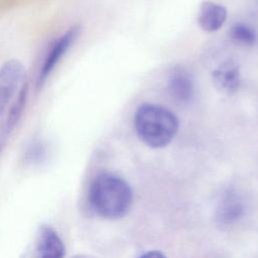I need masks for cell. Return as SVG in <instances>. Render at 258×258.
Listing matches in <instances>:
<instances>
[{
  "instance_id": "cell-14",
  "label": "cell",
  "mask_w": 258,
  "mask_h": 258,
  "mask_svg": "<svg viewBox=\"0 0 258 258\" xmlns=\"http://www.w3.org/2000/svg\"><path fill=\"white\" fill-rule=\"evenodd\" d=\"M29 1H32V0H24V2H29Z\"/></svg>"
},
{
  "instance_id": "cell-11",
  "label": "cell",
  "mask_w": 258,
  "mask_h": 258,
  "mask_svg": "<svg viewBox=\"0 0 258 258\" xmlns=\"http://www.w3.org/2000/svg\"><path fill=\"white\" fill-rule=\"evenodd\" d=\"M229 35L235 43L241 45H253L257 39L255 30L245 23H235L231 27Z\"/></svg>"
},
{
  "instance_id": "cell-1",
  "label": "cell",
  "mask_w": 258,
  "mask_h": 258,
  "mask_svg": "<svg viewBox=\"0 0 258 258\" xmlns=\"http://www.w3.org/2000/svg\"><path fill=\"white\" fill-rule=\"evenodd\" d=\"M28 94V76L18 59L0 67V154L21 119Z\"/></svg>"
},
{
  "instance_id": "cell-12",
  "label": "cell",
  "mask_w": 258,
  "mask_h": 258,
  "mask_svg": "<svg viewBox=\"0 0 258 258\" xmlns=\"http://www.w3.org/2000/svg\"><path fill=\"white\" fill-rule=\"evenodd\" d=\"M24 3V0H0V13L9 11Z\"/></svg>"
},
{
  "instance_id": "cell-13",
  "label": "cell",
  "mask_w": 258,
  "mask_h": 258,
  "mask_svg": "<svg viewBox=\"0 0 258 258\" xmlns=\"http://www.w3.org/2000/svg\"><path fill=\"white\" fill-rule=\"evenodd\" d=\"M140 258H166V257L159 251H149L144 253Z\"/></svg>"
},
{
  "instance_id": "cell-4",
  "label": "cell",
  "mask_w": 258,
  "mask_h": 258,
  "mask_svg": "<svg viewBox=\"0 0 258 258\" xmlns=\"http://www.w3.org/2000/svg\"><path fill=\"white\" fill-rule=\"evenodd\" d=\"M81 25L74 24L49 43L41 58L40 64L36 73L35 90L37 92L42 89L47 79L53 73V71L61 61L70 48L77 41L81 34Z\"/></svg>"
},
{
  "instance_id": "cell-8",
  "label": "cell",
  "mask_w": 258,
  "mask_h": 258,
  "mask_svg": "<svg viewBox=\"0 0 258 258\" xmlns=\"http://www.w3.org/2000/svg\"><path fill=\"white\" fill-rule=\"evenodd\" d=\"M212 78L215 87L226 94H234L241 85L240 70L233 61H226L214 70Z\"/></svg>"
},
{
  "instance_id": "cell-5",
  "label": "cell",
  "mask_w": 258,
  "mask_h": 258,
  "mask_svg": "<svg viewBox=\"0 0 258 258\" xmlns=\"http://www.w3.org/2000/svg\"><path fill=\"white\" fill-rule=\"evenodd\" d=\"M66 248L58 233L48 225L39 227L32 251V258H63Z\"/></svg>"
},
{
  "instance_id": "cell-7",
  "label": "cell",
  "mask_w": 258,
  "mask_h": 258,
  "mask_svg": "<svg viewBox=\"0 0 258 258\" xmlns=\"http://www.w3.org/2000/svg\"><path fill=\"white\" fill-rule=\"evenodd\" d=\"M168 94L176 103L184 105L189 103L195 95L192 77L184 69H175L168 78Z\"/></svg>"
},
{
  "instance_id": "cell-6",
  "label": "cell",
  "mask_w": 258,
  "mask_h": 258,
  "mask_svg": "<svg viewBox=\"0 0 258 258\" xmlns=\"http://www.w3.org/2000/svg\"><path fill=\"white\" fill-rule=\"evenodd\" d=\"M244 214V204L240 195L228 189L220 197L216 209L215 219L221 226H230L238 222Z\"/></svg>"
},
{
  "instance_id": "cell-3",
  "label": "cell",
  "mask_w": 258,
  "mask_h": 258,
  "mask_svg": "<svg viewBox=\"0 0 258 258\" xmlns=\"http://www.w3.org/2000/svg\"><path fill=\"white\" fill-rule=\"evenodd\" d=\"M179 127L177 117L167 108L143 104L134 114V128L139 139L147 146L161 148L175 137Z\"/></svg>"
},
{
  "instance_id": "cell-10",
  "label": "cell",
  "mask_w": 258,
  "mask_h": 258,
  "mask_svg": "<svg viewBox=\"0 0 258 258\" xmlns=\"http://www.w3.org/2000/svg\"><path fill=\"white\" fill-rule=\"evenodd\" d=\"M48 158L47 143L41 138H34L25 148L22 161L28 166H39Z\"/></svg>"
},
{
  "instance_id": "cell-9",
  "label": "cell",
  "mask_w": 258,
  "mask_h": 258,
  "mask_svg": "<svg viewBox=\"0 0 258 258\" xmlns=\"http://www.w3.org/2000/svg\"><path fill=\"white\" fill-rule=\"evenodd\" d=\"M227 19V9L220 4L206 1L200 7L198 22L200 26L209 32L220 29Z\"/></svg>"
},
{
  "instance_id": "cell-2",
  "label": "cell",
  "mask_w": 258,
  "mask_h": 258,
  "mask_svg": "<svg viewBox=\"0 0 258 258\" xmlns=\"http://www.w3.org/2000/svg\"><path fill=\"white\" fill-rule=\"evenodd\" d=\"M132 201L129 183L114 173H101L90 184L88 202L92 211L101 218L114 220L125 216Z\"/></svg>"
}]
</instances>
